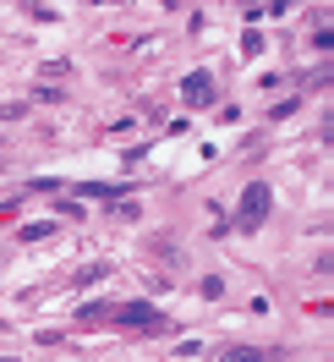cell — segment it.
Instances as JSON below:
<instances>
[{
	"label": "cell",
	"instance_id": "1",
	"mask_svg": "<svg viewBox=\"0 0 334 362\" xmlns=\"http://www.w3.org/2000/svg\"><path fill=\"white\" fill-rule=\"evenodd\" d=\"M263 220H268V187H263V181H252V187L241 192V209H236V226H241V230H258Z\"/></svg>",
	"mask_w": 334,
	"mask_h": 362
},
{
	"label": "cell",
	"instance_id": "2",
	"mask_svg": "<svg viewBox=\"0 0 334 362\" xmlns=\"http://www.w3.org/2000/svg\"><path fill=\"white\" fill-rule=\"evenodd\" d=\"M115 324H121V329H143V335H165V318H159L148 302H126V308H115Z\"/></svg>",
	"mask_w": 334,
	"mask_h": 362
},
{
	"label": "cell",
	"instance_id": "3",
	"mask_svg": "<svg viewBox=\"0 0 334 362\" xmlns=\"http://www.w3.org/2000/svg\"><path fill=\"white\" fill-rule=\"evenodd\" d=\"M181 93H186V105H208V99H214V77H208V71H192V77L181 83Z\"/></svg>",
	"mask_w": 334,
	"mask_h": 362
},
{
	"label": "cell",
	"instance_id": "4",
	"mask_svg": "<svg viewBox=\"0 0 334 362\" xmlns=\"http://www.w3.org/2000/svg\"><path fill=\"white\" fill-rule=\"evenodd\" d=\"M225 362H263V357H258L252 346H230V351H225Z\"/></svg>",
	"mask_w": 334,
	"mask_h": 362
},
{
	"label": "cell",
	"instance_id": "5",
	"mask_svg": "<svg viewBox=\"0 0 334 362\" xmlns=\"http://www.w3.org/2000/svg\"><path fill=\"white\" fill-rule=\"evenodd\" d=\"M93 280H105V264H88V269L77 274V286H93Z\"/></svg>",
	"mask_w": 334,
	"mask_h": 362
}]
</instances>
